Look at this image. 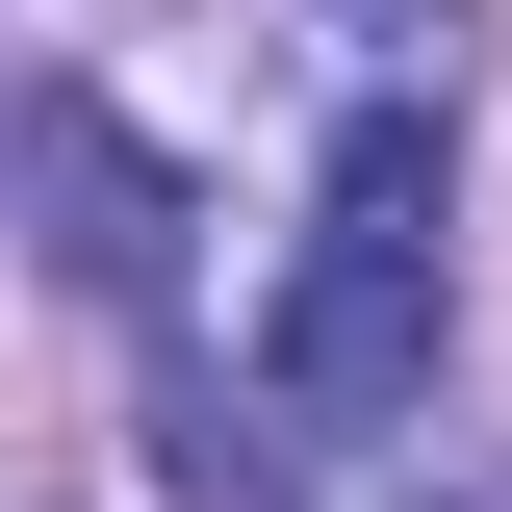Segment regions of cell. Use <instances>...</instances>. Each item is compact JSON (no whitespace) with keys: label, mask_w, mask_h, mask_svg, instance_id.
<instances>
[{"label":"cell","mask_w":512,"mask_h":512,"mask_svg":"<svg viewBox=\"0 0 512 512\" xmlns=\"http://www.w3.org/2000/svg\"><path fill=\"white\" fill-rule=\"evenodd\" d=\"M26 154H52V205H77V282H103V308H154V282H180V180H154L103 103H52Z\"/></svg>","instance_id":"7a4b0ae2"},{"label":"cell","mask_w":512,"mask_h":512,"mask_svg":"<svg viewBox=\"0 0 512 512\" xmlns=\"http://www.w3.org/2000/svg\"><path fill=\"white\" fill-rule=\"evenodd\" d=\"M410 512H512V461H461V487H410Z\"/></svg>","instance_id":"3957f363"},{"label":"cell","mask_w":512,"mask_h":512,"mask_svg":"<svg viewBox=\"0 0 512 512\" xmlns=\"http://www.w3.org/2000/svg\"><path fill=\"white\" fill-rule=\"evenodd\" d=\"M436 308H461L436 103H359L333 180H308V231H282V308H256V410L282 436H410L436 410Z\"/></svg>","instance_id":"6da1fadb"}]
</instances>
